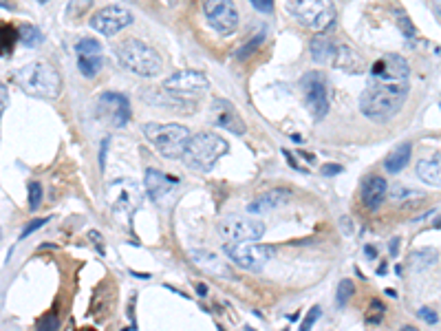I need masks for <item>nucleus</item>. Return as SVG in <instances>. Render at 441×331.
<instances>
[{
  "mask_svg": "<svg viewBox=\"0 0 441 331\" xmlns=\"http://www.w3.org/2000/svg\"><path fill=\"white\" fill-rule=\"evenodd\" d=\"M411 66L397 54H386L371 66L369 85L360 97V111L371 122H388L406 104L411 91Z\"/></svg>",
  "mask_w": 441,
  "mask_h": 331,
  "instance_id": "f257e3e1",
  "label": "nucleus"
},
{
  "mask_svg": "<svg viewBox=\"0 0 441 331\" xmlns=\"http://www.w3.org/2000/svg\"><path fill=\"white\" fill-rule=\"evenodd\" d=\"M13 82L23 93L40 99H56L62 89L58 71L46 62H29L13 73Z\"/></svg>",
  "mask_w": 441,
  "mask_h": 331,
  "instance_id": "f03ea898",
  "label": "nucleus"
},
{
  "mask_svg": "<svg viewBox=\"0 0 441 331\" xmlns=\"http://www.w3.org/2000/svg\"><path fill=\"white\" fill-rule=\"evenodd\" d=\"M227 151H230V144L221 135H215V132H197V135L190 137L181 159L192 170L210 173Z\"/></svg>",
  "mask_w": 441,
  "mask_h": 331,
  "instance_id": "7ed1b4c3",
  "label": "nucleus"
},
{
  "mask_svg": "<svg viewBox=\"0 0 441 331\" xmlns=\"http://www.w3.org/2000/svg\"><path fill=\"white\" fill-rule=\"evenodd\" d=\"M143 137L151 142L155 151L166 159H181L190 142V130L184 124H143Z\"/></svg>",
  "mask_w": 441,
  "mask_h": 331,
  "instance_id": "20e7f679",
  "label": "nucleus"
},
{
  "mask_svg": "<svg viewBox=\"0 0 441 331\" xmlns=\"http://www.w3.org/2000/svg\"><path fill=\"white\" fill-rule=\"evenodd\" d=\"M117 60L126 71L141 77H155L163 69L161 56L155 49L135 38H130L117 46Z\"/></svg>",
  "mask_w": 441,
  "mask_h": 331,
  "instance_id": "39448f33",
  "label": "nucleus"
},
{
  "mask_svg": "<svg viewBox=\"0 0 441 331\" xmlns=\"http://www.w3.org/2000/svg\"><path fill=\"white\" fill-rule=\"evenodd\" d=\"M287 11L312 31H326L335 23L333 0H287Z\"/></svg>",
  "mask_w": 441,
  "mask_h": 331,
  "instance_id": "423d86ee",
  "label": "nucleus"
},
{
  "mask_svg": "<svg viewBox=\"0 0 441 331\" xmlns=\"http://www.w3.org/2000/svg\"><path fill=\"white\" fill-rule=\"evenodd\" d=\"M108 206H110V212L115 214V217H122L126 219V223H130V219L135 217V212L139 210L141 206V188L135 184L133 179H117L113 181L108 186Z\"/></svg>",
  "mask_w": 441,
  "mask_h": 331,
  "instance_id": "0eeeda50",
  "label": "nucleus"
},
{
  "mask_svg": "<svg viewBox=\"0 0 441 331\" xmlns=\"http://www.w3.org/2000/svg\"><path fill=\"white\" fill-rule=\"evenodd\" d=\"M223 252L238 268L250 272H260L274 256V250L269 245H260L256 241H227L223 245Z\"/></svg>",
  "mask_w": 441,
  "mask_h": 331,
  "instance_id": "6e6552de",
  "label": "nucleus"
},
{
  "mask_svg": "<svg viewBox=\"0 0 441 331\" xmlns=\"http://www.w3.org/2000/svg\"><path fill=\"white\" fill-rule=\"evenodd\" d=\"M300 87L305 93V104L312 111L314 120H324L329 113V87H326V75L322 71H309L302 75Z\"/></svg>",
  "mask_w": 441,
  "mask_h": 331,
  "instance_id": "1a4fd4ad",
  "label": "nucleus"
},
{
  "mask_svg": "<svg viewBox=\"0 0 441 331\" xmlns=\"http://www.w3.org/2000/svg\"><path fill=\"white\" fill-rule=\"evenodd\" d=\"M97 118L108 128H122L133 118L128 97L115 91H106L97 97Z\"/></svg>",
  "mask_w": 441,
  "mask_h": 331,
  "instance_id": "9d476101",
  "label": "nucleus"
},
{
  "mask_svg": "<svg viewBox=\"0 0 441 331\" xmlns=\"http://www.w3.org/2000/svg\"><path fill=\"white\" fill-rule=\"evenodd\" d=\"M203 13L212 29L221 36H232L238 29V11L234 0H203Z\"/></svg>",
  "mask_w": 441,
  "mask_h": 331,
  "instance_id": "9b49d317",
  "label": "nucleus"
},
{
  "mask_svg": "<svg viewBox=\"0 0 441 331\" xmlns=\"http://www.w3.org/2000/svg\"><path fill=\"white\" fill-rule=\"evenodd\" d=\"M163 89L174 97H199L210 89V80L201 71H177L172 73L166 82H163Z\"/></svg>",
  "mask_w": 441,
  "mask_h": 331,
  "instance_id": "f8f14e48",
  "label": "nucleus"
},
{
  "mask_svg": "<svg viewBox=\"0 0 441 331\" xmlns=\"http://www.w3.org/2000/svg\"><path fill=\"white\" fill-rule=\"evenodd\" d=\"M219 232L227 241H260L265 235V225L256 219L234 214V217H225L221 221Z\"/></svg>",
  "mask_w": 441,
  "mask_h": 331,
  "instance_id": "ddd939ff",
  "label": "nucleus"
},
{
  "mask_svg": "<svg viewBox=\"0 0 441 331\" xmlns=\"http://www.w3.org/2000/svg\"><path fill=\"white\" fill-rule=\"evenodd\" d=\"M130 23H133V13H130L128 9L117 7V5H108L100 11H95V15L91 18V29H95L100 36L113 38L115 33H120Z\"/></svg>",
  "mask_w": 441,
  "mask_h": 331,
  "instance_id": "4468645a",
  "label": "nucleus"
},
{
  "mask_svg": "<svg viewBox=\"0 0 441 331\" xmlns=\"http://www.w3.org/2000/svg\"><path fill=\"white\" fill-rule=\"evenodd\" d=\"M210 118L215 126H219L223 130H230V132H234V135H243V132L248 130V126H245V122L241 120V115L234 108V104L227 102V99H223V97H217L215 102H212Z\"/></svg>",
  "mask_w": 441,
  "mask_h": 331,
  "instance_id": "2eb2a0df",
  "label": "nucleus"
},
{
  "mask_svg": "<svg viewBox=\"0 0 441 331\" xmlns=\"http://www.w3.org/2000/svg\"><path fill=\"white\" fill-rule=\"evenodd\" d=\"M143 188H146V194H148L155 204L161 206L179 188V179L172 177V175L161 173L157 168H148L146 170V177H143Z\"/></svg>",
  "mask_w": 441,
  "mask_h": 331,
  "instance_id": "dca6fc26",
  "label": "nucleus"
},
{
  "mask_svg": "<svg viewBox=\"0 0 441 331\" xmlns=\"http://www.w3.org/2000/svg\"><path fill=\"white\" fill-rule=\"evenodd\" d=\"M386 192H388L386 179L380 177V175H369L362 181V204L371 212H375V210L382 206V201L386 199Z\"/></svg>",
  "mask_w": 441,
  "mask_h": 331,
  "instance_id": "f3484780",
  "label": "nucleus"
},
{
  "mask_svg": "<svg viewBox=\"0 0 441 331\" xmlns=\"http://www.w3.org/2000/svg\"><path fill=\"white\" fill-rule=\"evenodd\" d=\"M289 199H291V192L287 188H274V190H269L265 194L256 196L254 201L248 206V212L250 214H267L271 210L283 208L289 201Z\"/></svg>",
  "mask_w": 441,
  "mask_h": 331,
  "instance_id": "a211bd4d",
  "label": "nucleus"
},
{
  "mask_svg": "<svg viewBox=\"0 0 441 331\" xmlns=\"http://www.w3.org/2000/svg\"><path fill=\"white\" fill-rule=\"evenodd\" d=\"M417 177L433 188H441V153L417 161Z\"/></svg>",
  "mask_w": 441,
  "mask_h": 331,
  "instance_id": "6ab92c4d",
  "label": "nucleus"
},
{
  "mask_svg": "<svg viewBox=\"0 0 441 331\" xmlns=\"http://www.w3.org/2000/svg\"><path fill=\"white\" fill-rule=\"evenodd\" d=\"M331 64H335L338 69H345L347 73H360V71L364 69V66H362V60L357 58V54L351 51V46H347V44H338V49H335V58H333Z\"/></svg>",
  "mask_w": 441,
  "mask_h": 331,
  "instance_id": "aec40b11",
  "label": "nucleus"
},
{
  "mask_svg": "<svg viewBox=\"0 0 441 331\" xmlns=\"http://www.w3.org/2000/svg\"><path fill=\"white\" fill-rule=\"evenodd\" d=\"M335 49L338 44L331 40V38H326V36H316L312 40V44H309V51H312V58L320 64L324 62H333L335 58Z\"/></svg>",
  "mask_w": 441,
  "mask_h": 331,
  "instance_id": "412c9836",
  "label": "nucleus"
},
{
  "mask_svg": "<svg viewBox=\"0 0 441 331\" xmlns=\"http://www.w3.org/2000/svg\"><path fill=\"white\" fill-rule=\"evenodd\" d=\"M411 153H413V146H411V142H404V144H400L393 153H388V157L384 159V168L388 170V173H400V170H404L406 166H408V161H411Z\"/></svg>",
  "mask_w": 441,
  "mask_h": 331,
  "instance_id": "4be33fe9",
  "label": "nucleus"
},
{
  "mask_svg": "<svg viewBox=\"0 0 441 331\" xmlns=\"http://www.w3.org/2000/svg\"><path fill=\"white\" fill-rule=\"evenodd\" d=\"M192 258H194V263H197L199 268H203V270L217 272V274L223 272L225 276H230V270H227L225 265L221 263V258L215 256V254H210V252H192Z\"/></svg>",
  "mask_w": 441,
  "mask_h": 331,
  "instance_id": "5701e85b",
  "label": "nucleus"
},
{
  "mask_svg": "<svg viewBox=\"0 0 441 331\" xmlns=\"http://www.w3.org/2000/svg\"><path fill=\"white\" fill-rule=\"evenodd\" d=\"M102 66H104L102 54L100 56H77V69L84 77H95L102 71Z\"/></svg>",
  "mask_w": 441,
  "mask_h": 331,
  "instance_id": "b1692460",
  "label": "nucleus"
},
{
  "mask_svg": "<svg viewBox=\"0 0 441 331\" xmlns=\"http://www.w3.org/2000/svg\"><path fill=\"white\" fill-rule=\"evenodd\" d=\"M435 261H437V252L430 250V247H421V250H415L411 254V268H415L419 272V270L430 268Z\"/></svg>",
  "mask_w": 441,
  "mask_h": 331,
  "instance_id": "393cba45",
  "label": "nucleus"
},
{
  "mask_svg": "<svg viewBox=\"0 0 441 331\" xmlns=\"http://www.w3.org/2000/svg\"><path fill=\"white\" fill-rule=\"evenodd\" d=\"M18 40L25 44V46H38V44H42L44 42V36H42V31L38 29V27H34V25H23L20 29H18Z\"/></svg>",
  "mask_w": 441,
  "mask_h": 331,
  "instance_id": "a878e982",
  "label": "nucleus"
},
{
  "mask_svg": "<svg viewBox=\"0 0 441 331\" xmlns=\"http://www.w3.org/2000/svg\"><path fill=\"white\" fill-rule=\"evenodd\" d=\"M77 56H100L102 54V44L97 42L95 38H82L75 44Z\"/></svg>",
  "mask_w": 441,
  "mask_h": 331,
  "instance_id": "bb28decb",
  "label": "nucleus"
},
{
  "mask_svg": "<svg viewBox=\"0 0 441 331\" xmlns=\"http://www.w3.org/2000/svg\"><path fill=\"white\" fill-rule=\"evenodd\" d=\"M353 294H355V285H353V280H351V278L340 280V285H338V296H335L338 307H345V305L351 301V296H353Z\"/></svg>",
  "mask_w": 441,
  "mask_h": 331,
  "instance_id": "cd10ccee",
  "label": "nucleus"
},
{
  "mask_svg": "<svg viewBox=\"0 0 441 331\" xmlns=\"http://www.w3.org/2000/svg\"><path fill=\"white\" fill-rule=\"evenodd\" d=\"M91 7H93V0H71L67 7V18H71V20L82 18L84 11H89Z\"/></svg>",
  "mask_w": 441,
  "mask_h": 331,
  "instance_id": "c85d7f7f",
  "label": "nucleus"
},
{
  "mask_svg": "<svg viewBox=\"0 0 441 331\" xmlns=\"http://www.w3.org/2000/svg\"><path fill=\"white\" fill-rule=\"evenodd\" d=\"M395 18H397V25H400V29H402L404 36H406V38H413V36H415V25L411 23V18H408V15H406L402 9L395 11Z\"/></svg>",
  "mask_w": 441,
  "mask_h": 331,
  "instance_id": "c756f323",
  "label": "nucleus"
},
{
  "mask_svg": "<svg viewBox=\"0 0 441 331\" xmlns=\"http://www.w3.org/2000/svg\"><path fill=\"white\" fill-rule=\"evenodd\" d=\"M382 316H384V307H382V303H380V301H373L364 320H366L369 325H380V323H382Z\"/></svg>",
  "mask_w": 441,
  "mask_h": 331,
  "instance_id": "7c9ffc66",
  "label": "nucleus"
},
{
  "mask_svg": "<svg viewBox=\"0 0 441 331\" xmlns=\"http://www.w3.org/2000/svg\"><path fill=\"white\" fill-rule=\"evenodd\" d=\"M29 208L31 210H38L40 208V201H42V186L38 184V181H34V184H29Z\"/></svg>",
  "mask_w": 441,
  "mask_h": 331,
  "instance_id": "2f4dec72",
  "label": "nucleus"
},
{
  "mask_svg": "<svg viewBox=\"0 0 441 331\" xmlns=\"http://www.w3.org/2000/svg\"><path fill=\"white\" fill-rule=\"evenodd\" d=\"M263 38H265L263 33H258V38H254V40H250L248 44H245V49H241V51L236 54V56H238V60H245V58H248L250 54H254L256 49H258V44L263 42Z\"/></svg>",
  "mask_w": 441,
  "mask_h": 331,
  "instance_id": "473e14b6",
  "label": "nucleus"
},
{
  "mask_svg": "<svg viewBox=\"0 0 441 331\" xmlns=\"http://www.w3.org/2000/svg\"><path fill=\"white\" fill-rule=\"evenodd\" d=\"M318 318H320V307H314L312 311H309V313H307V318L302 320L300 329H302V331H309V329H312V327H314V323H316Z\"/></svg>",
  "mask_w": 441,
  "mask_h": 331,
  "instance_id": "72a5a7b5",
  "label": "nucleus"
},
{
  "mask_svg": "<svg viewBox=\"0 0 441 331\" xmlns=\"http://www.w3.org/2000/svg\"><path fill=\"white\" fill-rule=\"evenodd\" d=\"M250 3L260 13H271L274 11V0H250Z\"/></svg>",
  "mask_w": 441,
  "mask_h": 331,
  "instance_id": "f704fd0d",
  "label": "nucleus"
},
{
  "mask_svg": "<svg viewBox=\"0 0 441 331\" xmlns=\"http://www.w3.org/2000/svg\"><path fill=\"white\" fill-rule=\"evenodd\" d=\"M417 316L423 320V323H426V325H437V313L433 311V309H428V307H421L419 311H417Z\"/></svg>",
  "mask_w": 441,
  "mask_h": 331,
  "instance_id": "c9c22d12",
  "label": "nucleus"
},
{
  "mask_svg": "<svg viewBox=\"0 0 441 331\" xmlns=\"http://www.w3.org/2000/svg\"><path fill=\"white\" fill-rule=\"evenodd\" d=\"M49 219H36V221H31L25 230H23V235H20V239H25V237H29L31 235V232H36V230H40L44 223H46Z\"/></svg>",
  "mask_w": 441,
  "mask_h": 331,
  "instance_id": "e433bc0d",
  "label": "nucleus"
},
{
  "mask_svg": "<svg viewBox=\"0 0 441 331\" xmlns=\"http://www.w3.org/2000/svg\"><path fill=\"white\" fill-rule=\"evenodd\" d=\"M342 170H345V168H342L340 163H326L324 168H322V175L324 177H333V175H340Z\"/></svg>",
  "mask_w": 441,
  "mask_h": 331,
  "instance_id": "4c0bfd02",
  "label": "nucleus"
},
{
  "mask_svg": "<svg viewBox=\"0 0 441 331\" xmlns=\"http://www.w3.org/2000/svg\"><path fill=\"white\" fill-rule=\"evenodd\" d=\"M40 327L42 329H58V318L51 313V316H46V318L40 320Z\"/></svg>",
  "mask_w": 441,
  "mask_h": 331,
  "instance_id": "58836bf2",
  "label": "nucleus"
},
{
  "mask_svg": "<svg viewBox=\"0 0 441 331\" xmlns=\"http://www.w3.org/2000/svg\"><path fill=\"white\" fill-rule=\"evenodd\" d=\"M0 95H3V102H0V111L5 113V111H7V99H9V97H7V85L0 87Z\"/></svg>",
  "mask_w": 441,
  "mask_h": 331,
  "instance_id": "ea45409f",
  "label": "nucleus"
},
{
  "mask_svg": "<svg viewBox=\"0 0 441 331\" xmlns=\"http://www.w3.org/2000/svg\"><path fill=\"white\" fill-rule=\"evenodd\" d=\"M406 194H413L411 190H404L402 186H397L393 192H390V196H393V199H400V196H406Z\"/></svg>",
  "mask_w": 441,
  "mask_h": 331,
  "instance_id": "a19ab883",
  "label": "nucleus"
},
{
  "mask_svg": "<svg viewBox=\"0 0 441 331\" xmlns=\"http://www.w3.org/2000/svg\"><path fill=\"white\" fill-rule=\"evenodd\" d=\"M106 148H108V137L102 142V153H100V166L104 168V159H106Z\"/></svg>",
  "mask_w": 441,
  "mask_h": 331,
  "instance_id": "79ce46f5",
  "label": "nucleus"
},
{
  "mask_svg": "<svg viewBox=\"0 0 441 331\" xmlns=\"http://www.w3.org/2000/svg\"><path fill=\"white\" fill-rule=\"evenodd\" d=\"M400 252V239H393L390 241V256H397Z\"/></svg>",
  "mask_w": 441,
  "mask_h": 331,
  "instance_id": "37998d69",
  "label": "nucleus"
},
{
  "mask_svg": "<svg viewBox=\"0 0 441 331\" xmlns=\"http://www.w3.org/2000/svg\"><path fill=\"white\" fill-rule=\"evenodd\" d=\"M433 5H435V9H437V13H439V18H441V0H433Z\"/></svg>",
  "mask_w": 441,
  "mask_h": 331,
  "instance_id": "c03bdc74",
  "label": "nucleus"
},
{
  "mask_svg": "<svg viewBox=\"0 0 441 331\" xmlns=\"http://www.w3.org/2000/svg\"><path fill=\"white\" fill-rule=\"evenodd\" d=\"M364 252H366V254H369L371 258L375 256V250H373V247H371V245H366V247H364Z\"/></svg>",
  "mask_w": 441,
  "mask_h": 331,
  "instance_id": "a18cd8bd",
  "label": "nucleus"
},
{
  "mask_svg": "<svg viewBox=\"0 0 441 331\" xmlns=\"http://www.w3.org/2000/svg\"><path fill=\"white\" fill-rule=\"evenodd\" d=\"M197 292H199L201 296H205V294H207V287H205V285H197Z\"/></svg>",
  "mask_w": 441,
  "mask_h": 331,
  "instance_id": "49530a36",
  "label": "nucleus"
},
{
  "mask_svg": "<svg viewBox=\"0 0 441 331\" xmlns=\"http://www.w3.org/2000/svg\"><path fill=\"white\" fill-rule=\"evenodd\" d=\"M38 3H40V5H46V3H49V0H38Z\"/></svg>",
  "mask_w": 441,
  "mask_h": 331,
  "instance_id": "de8ad7c7",
  "label": "nucleus"
},
{
  "mask_svg": "<svg viewBox=\"0 0 441 331\" xmlns=\"http://www.w3.org/2000/svg\"><path fill=\"white\" fill-rule=\"evenodd\" d=\"M126 3H137V0H126Z\"/></svg>",
  "mask_w": 441,
  "mask_h": 331,
  "instance_id": "09e8293b",
  "label": "nucleus"
}]
</instances>
